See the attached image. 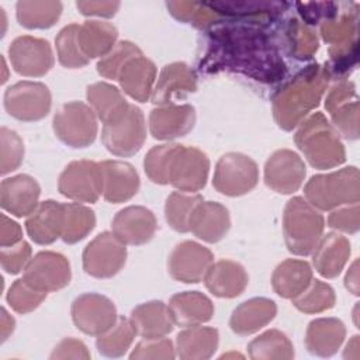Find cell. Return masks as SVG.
Instances as JSON below:
<instances>
[{"instance_id":"cell-22","label":"cell","mask_w":360,"mask_h":360,"mask_svg":"<svg viewBox=\"0 0 360 360\" xmlns=\"http://www.w3.org/2000/svg\"><path fill=\"white\" fill-rule=\"evenodd\" d=\"M87 97L105 125L120 121L129 108L118 90L105 83H97L89 87Z\"/></svg>"},{"instance_id":"cell-27","label":"cell","mask_w":360,"mask_h":360,"mask_svg":"<svg viewBox=\"0 0 360 360\" xmlns=\"http://www.w3.org/2000/svg\"><path fill=\"white\" fill-rule=\"evenodd\" d=\"M77 31H79L77 24L68 25L60 31L56 39L59 59L65 66L77 68V66H83L87 62V58L80 52L82 49L77 41Z\"/></svg>"},{"instance_id":"cell-12","label":"cell","mask_w":360,"mask_h":360,"mask_svg":"<svg viewBox=\"0 0 360 360\" xmlns=\"http://www.w3.org/2000/svg\"><path fill=\"white\" fill-rule=\"evenodd\" d=\"M112 228L121 242L141 245L152 238L156 221L149 210L143 207H128L118 212Z\"/></svg>"},{"instance_id":"cell-15","label":"cell","mask_w":360,"mask_h":360,"mask_svg":"<svg viewBox=\"0 0 360 360\" xmlns=\"http://www.w3.org/2000/svg\"><path fill=\"white\" fill-rule=\"evenodd\" d=\"M65 226V205L55 201H45L27 221L31 238L38 243L53 242Z\"/></svg>"},{"instance_id":"cell-30","label":"cell","mask_w":360,"mask_h":360,"mask_svg":"<svg viewBox=\"0 0 360 360\" xmlns=\"http://www.w3.org/2000/svg\"><path fill=\"white\" fill-rule=\"evenodd\" d=\"M309 294L304 298L295 301L297 308L302 311H322L333 307L335 302V294L333 290L328 284H322L318 280H315V284L308 291Z\"/></svg>"},{"instance_id":"cell-1","label":"cell","mask_w":360,"mask_h":360,"mask_svg":"<svg viewBox=\"0 0 360 360\" xmlns=\"http://www.w3.org/2000/svg\"><path fill=\"white\" fill-rule=\"evenodd\" d=\"M305 194L322 210L359 202V170L350 166L330 174L314 176L307 184Z\"/></svg>"},{"instance_id":"cell-24","label":"cell","mask_w":360,"mask_h":360,"mask_svg":"<svg viewBox=\"0 0 360 360\" xmlns=\"http://www.w3.org/2000/svg\"><path fill=\"white\" fill-rule=\"evenodd\" d=\"M4 183L11 187V205L8 207L11 212L21 217L35 208L39 187L34 179L28 176H17Z\"/></svg>"},{"instance_id":"cell-32","label":"cell","mask_w":360,"mask_h":360,"mask_svg":"<svg viewBox=\"0 0 360 360\" xmlns=\"http://www.w3.org/2000/svg\"><path fill=\"white\" fill-rule=\"evenodd\" d=\"M76 6H77V8L82 10L83 14H87V15L89 14L114 15L117 8L120 7V3H105V1H103V3H100V1L98 3L86 1V3H83V1H80V3H76Z\"/></svg>"},{"instance_id":"cell-25","label":"cell","mask_w":360,"mask_h":360,"mask_svg":"<svg viewBox=\"0 0 360 360\" xmlns=\"http://www.w3.org/2000/svg\"><path fill=\"white\" fill-rule=\"evenodd\" d=\"M202 201L200 195L172 194L166 204L167 222L179 232L190 231V219L195 207Z\"/></svg>"},{"instance_id":"cell-31","label":"cell","mask_w":360,"mask_h":360,"mask_svg":"<svg viewBox=\"0 0 360 360\" xmlns=\"http://www.w3.org/2000/svg\"><path fill=\"white\" fill-rule=\"evenodd\" d=\"M329 225L339 231L356 233L359 231V204L354 202L347 208L333 212L329 217Z\"/></svg>"},{"instance_id":"cell-19","label":"cell","mask_w":360,"mask_h":360,"mask_svg":"<svg viewBox=\"0 0 360 360\" xmlns=\"http://www.w3.org/2000/svg\"><path fill=\"white\" fill-rule=\"evenodd\" d=\"M170 314L180 325L205 322L212 315V305L205 295L197 291H187L172 298Z\"/></svg>"},{"instance_id":"cell-6","label":"cell","mask_w":360,"mask_h":360,"mask_svg":"<svg viewBox=\"0 0 360 360\" xmlns=\"http://www.w3.org/2000/svg\"><path fill=\"white\" fill-rule=\"evenodd\" d=\"M120 242L118 238L108 232L100 233L84 250L86 271L94 277L114 276L125 263L127 252Z\"/></svg>"},{"instance_id":"cell-16","label":"cell","mask_w":360,"mask_h":360,"mask_svg":"<svg viewBox=\"0 0 360 360\" xmlns=\"http://www.w3.org/2000/svg\"><path fill=\"white\" fill-rule=\"evenodd\" d=\"M10 52L28 55L27 59L15 62V70L24 75H44L52 66V53L49 44L44 39L21 37L13 42Z\"/></svg>"},{"instance_id":"cell-17","label":"cell","mask_w":360,"mask_h":360,"mask_svg":"<svg viewBox=\"0 0 360 360\" xmlns=\"http://www.w3.org/2000/svg\"><path fill=\"white\" fill-rule=\"evenodd\" d=\"M271 158L280 167H283V172L266 166V183L280 193H291L297 190L305 176V166L300 158L288 150L276 152Z\"/></svg>"},{"instance_id":"cell-26","label":"cell","mask_w":360,"mask_h":360,"mask_svg":"<svg viewBox=\"0 0 360 360\" xmlns=\"http://www.w3.org/2000/svg\"><path fill=\"white\" fill-rule=\"evenodd\" d=\"M65 222H72L73 225L68 226L62 232L65 242L73 243L84 238V235L91 231L94 225V215L90 210L80 205H65ZM65 228V226H63Z\"/></svg>"},{"instance_id":"cell-20","label":"cell","mask_w":360,"mask_h":360,"mask_svg":"<svg viewBox=\"0 0 360 360\" xmlns=\"http://www.w3.org/2000/svg\"><path fill=\"white\" fill-rule=\"evenodd\" d=\"M170 309L160 301L148 302L132 311L134 328L143 336H158L173 329Z\"/></svg>"},{"instance_id":"cell-18","label":"cell","mask_w":360,"mask_h":360,"mask_svg":"<svg viewBox=\"0 0 360 360\" xmlns=\"http://www.w3.org/2000/svg\"><path fill=\"white\" fill-rule=\"evenodd\" d=\"M350 255V243L346 238L329 233L323 238L314 255V263L318 271L325 277H336Z\"/></svg>"},{"instance_id":"cell-8","label":"cell","mask_w":360,"mask_h":360,"mask_svg":"<svg viewBox=\"0 0 360 360\" xmlns=\"http://www.w3.org/2000/svg\"><path fill=\"white\" fill-rule=\"evenodd\" d=\"M115 318L112 302L98 294H84L73 302V321L86 333H97L110 328Z\"/></svg>"},{"instance_id":"cell-7","label":"cell","mask_w":360,"mask_h":360,"mask_svg":"<svg viewBox=\"0 0 360 360\" xmlns=\"http://www.w3.org/2000/svg\"><path fill=\"white\" fill-rule=\"evenodd\" d=\"M207 173V156L197 149H186L180 145L172 159L167 181L181 190L194 191L205 184Z\"/></svg>"},{"instance_id":"cell-33","label":"cell","mask_w":360,"mask_h":360,"mask_svg":"<svg viewBox=\"0 0 360 360\" xmlns=\"http://www.w3.org/2000/svg\"><path fill=\"white\" fill-rule=\"evenodd\" d=\"M357 260H354L352 269L349 270L347 276H346V287L353 292V294H359V285H357Z\"/></svg>"},{"instance_id":"cell-29","label":"cell","mask_w":360,"mask_h":360,"mask_svg":"<svg viewBox=\"0 0 360 360\" xmlns=\"http://www.w3.org/2000/svg\"><path fill=\"white\" fill-rule=\"evenodd\" d=\"M37 11L35 14H17L20 24L28 28H48L59 18L62 11V4L59 1L46 3H30Z\"/></svg>"},{"instance_id":"cell-13","label":"cell","mask_w":360,"mask_h":360,"mask_svg":"<svg viewBox=\"0 0 360 360\" xmlns=\"http://www.w3.org/2000/svg\"><path fill=\"white\" fill-rule=\"evenodd\" d=\"M103 183H105V198L112 202L128 200L139 186V179L134 167L122 162H103Z\"/></svg>"},{"instance_id":"cell-9","label":"cell","mask_w":360,"mask_h":360,"mask_svg":"<svg viewBox=\"0 0 360 360\" xmlns=\"http://www.w3.org/2000/svg\"><path fill=\"white\" fill-rule=\"evenodd\" d=\"M235 177L238 179V184L240 193L249 191L257 179L256 165L246 156L242 155H226L218 163L217 176H215V186L217 188L224 193L233 195L235 190Z\"/></svg>"},{"instance_id":"cell-23","label":"cell","mask_w":360,"mask_h":360,"mask_svg":"<svg viewBox=\"0 0 360 360\" xmlns=\"http://www.w3.org/2000/svg\"><path fill=\"white\" fill-rule=\"evenodd\" d=\"M311 280V269L305 262H284L274 274V288L283 297L300 294Z\"/></svg>"},{"instance_id":"cell-14","label":"cell","mask_w":360,"mask_h":360,"mask_svg":"<svg viewBox=\"0 0 360 360\" xmlns=\"http://www.w3.org/2000/svg\"><path fill=\"white\" fill-rule=\"evenodd\" d=\"M229 228V217L226 208L215 202L202 204L195 207L190 219V229L208 242L219 240Z\"/></svg>"},{"instance_id":"cell-4","label":"cell","mask_w":360,"mask_h":360,"mask_svg":"<svg viewBox=\"0 0 360 360\" xmlns=\"http://www.w3.org/2000/svg\"><path fill=\"white\" fill-rule=\"evenodd\" d=\"M103 173L101 166L94 162H73L60 176L59 190L63 195L93 202L101 193Z\"/></svg>"},{"instance_id":"cell-28","label":"cell","mask_w":360,"mask_h":360,"mask_svg":"<svg viewBox=\"0 0 360 360\" xmlns=\"http://www.w3.org/2000/svg\"><path fill=\"white\" fill-rule=\"evenodd\" d=\"M179 146L180 145H162L149 152L145 159V170L155 183H169V167Z\"/></svg>"},{"instance_id":"cell-5","label":"cell","mask_w":360,"mask_h":360,"mask_svg":"<svg viewBox=\"0 0 360 360\" xmlns=\"http://www.w3.org/2000/svg\"><path fill=\"white\" fill-rule=\"evenodd\" d=\"M103 139L107 149L117 155H132L145 139L143 115L138 107L129 105L127 114L117 122L104 127Z\"/></svg>"},{"instance_id":"cell-11","label":"cell","mask_w":360,"mask_h":360,"mask_svg":"<svg viewBox=\"0 0 360 360\" xmlns=\"http://www.w3.org/2000/svg\"><path fill=\"white\" fill-rule=\"evenodd\" d=\"M70 270L63 256L42 252L37 255L27 271L31 285L42 290H58L69 283Z\"/></svg>"},{"instance_id":"cell-10","label":"cell","mask_w":360,"mask_h":360,"mask_svg":"<svg viewBox=\"0 0 360 360\" xmlns=\"http://www.w3.org/2000/svg\"><path fill=\"white\" fill-rule=\"evenodd\" d=\"M211 260L212 256L205 248L194 242H183L176 246L170 257V271L177 280L198 283L211 264Z\"/></svg>"},{"instance_id":"cell-2","label":"cell","mask_w":360,"mask_h":360,"mask_svg":"<svg viewBox=\"0 0 360 360\" xmlns=\"http://www.w3.org/2000/svg\"><path fill=\"white\" fill-rule=\"evenodd\" d=\"M285 240L297 255H307L315 246L323 229V218L312 211L302 198L288 201L285 208Z\"/></svg>"},{"instance_id":"cell-3","label":"cell","mask_w":360,"mask_h":360,"mask_svg":"<svg viewBox=\"0 0 360 360\" xmlns=\"http://www.w3.org/2000/svg\"><path fill=\"white\" fill-rule=\"evenodd\" d=\"M53 127L58 136L75 148L91 143L97 129L91 110L82 103L65 104L55 115Z\"/></svg>"},{"instance_id":"cell-21","label":"cell","mask_w":360,"mask_h":360,"mask_svg":"<svg viewBox=\"0 0 360 360\" xmlns=\"http://www.w3.org/2000/svg\"><path fill=\"white\" fill-rule=\"evenodd\" d=\"M246 285V274L238 263L219 262L207 276V287L218 297H235Z\"/></svg>"}]
</instances>
